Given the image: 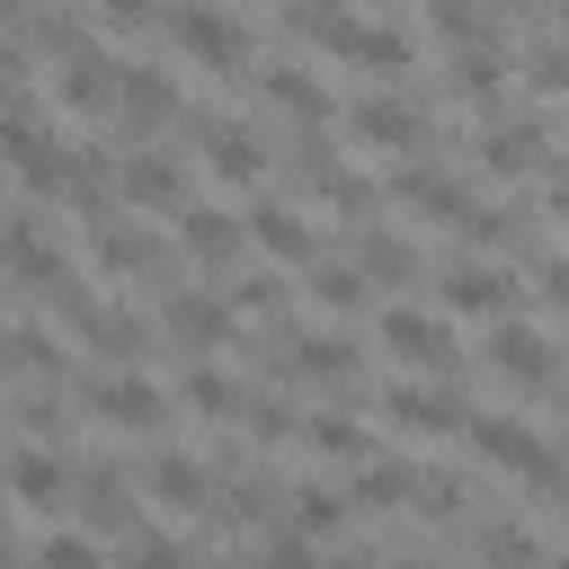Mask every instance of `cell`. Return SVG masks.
I'll return each instance as SVG.
<instances>
[{"label":"cell","instance_id":"cell-12","mask_svg":"<svg viewBox=\"0 0 569 569\" xmlns=\"http://www.w3.org/2000/svg\"><path fill=\"white\" fill-rule=\"evenodd\" d=\"M116 204H124V213H178V204H187V169H178L169 151H133V160L116 169Z\"/></svg>","mask_w":569,"mask_h":569},{"label":"cell","instance_id":"cell-1","mask_svg":"<svg viewBox=\"0 0 569 569\" xmlns=\"http://www.w3.org/2000/svg\"><path fill=\"white\" fill-rule=\"evenodd\" d=\"M160 36H169L196 71H249V18L222 9V0H169Z\"/></svg>","mask_w":569,"mask_h":569},{"label":"cell","instance_id":"cell-19","mask_svg":"<svg viewBox=\"0 0 569 569\" xmlns=\"http://www.w3.org/2000/svg\"><path fill=\"white\" fill-rule=\"evenodd\" d=\"M71 507H80L98 533H124V525H133V480L107 471V462H89V471H71Z\"/></svg>","mask_w":569,"mask_h":569},{"label":"cell","instance_id":"cell-4","mask_svg":"<svg viewBox=\"0 0 569 569\" xmlns=\"http://www.w3.org/2000/svg\"><path fill=\"white\" fill-rule=\"evenodd\" d=\"M160 329H169L187 356H213V347L240 338V311H231V293H213V284H169V293H160Z\"/></svg>","mask_w":569,"mask_h":569},{"label":"cell","instance_id":"cell-11","mask_svg":"<svg viewBox=\"0 0 569 569\" xmlns=\"http://www.w3.org/2000/svg\"><path fill=\"white\" fill-rule=\"evenodd\" d=\"M347 133H356L365 151H391V160H400V151H418V142H427V116H418L409 98L373 89V98H356V107H347Z\"/></svg>","mask_w":569,"mask_h":569},{"label":"cell","instance_id":"cell-13","mask_svg":"<svg viewBox=\"0 0 569 569\" xmlns=\"http://www.w3.org/2000/svg\"><path fill=\"white\" fill-rule=\"evenodd\" d=\"M53 98L80 107V116H107V107H116V62L89 53V44H62V53H53Z\"/></svg>","mask_w":569,"mask_h":569},{"label":"cell","instance_id":"cell-41","mask_svg":"<svg viewBox=\"0 0 569 569\" xmlns=\"http://www.w3.org/2000/svg\"><path fill=\"white\" fill-rule=\"evenodd\" d=\"M0 365H9V329H0Z\"/></svg>","mask_w":569,"mask_h":569},{"label":"cell","instance_id":"cell-14","mask_svg":"<svg viewBox=\"0 0 569 569\" xmlns=\"http://www.w3.org/2000/svg\"><path fill=\"white\" fill-rule=\"evenodd\" d=\"M0 480H9L18 507H71V462L44 453V445H18V453L0 462Z\"/></svg>","mask_w":569,"mask_h":569},{"label":"cell","instance_id":"cell-6","mask_svg":"<svg viewBox=\"0 0 569 569\" xmlns=\"http://www.w3.org/2000/svg\"><path fill=\"white\" fill-rule=\"evenodd\" d=\"M516 302H525V284H516L507 258H453L445 267V311L453 320H507Z\"/></svg>","mask_w":569,"mask_h":569},{"label":"cell","instance_id":"cell-27","mask_svg":"<svg viewBox=\"0 0 569 569\" xmlns=\"http://www.w3.org/2000/svg\"><path fill=\"white\" fill-rule=\"evenodd\" d=\"M356 267H365L373 284H409V276H418V249H409L400 231H382V222H365V231H356Z\"/></svg>","mask_w":569,"mask_h":569},{"label":"cell","instance_id":"cell-40","mask_svg":"<svg viewBox=\"0 0 569 569\" xmlns=\"http://www.w3.org/2000/svg\"><path fill=\"white\" fill-rule=\"evenodd\" d=\"M9 551H18V533H9V516H0V560H9Z\"/></svg>","mask_w":569,"mask_h":569},{"label":"cell","instance_id":"cell-30","mask_svg":"<svg viewBox=\"0 0 569 569\" xmlns=\"http://www.w3.org/2000/svg\"><path fill=\"white\" fill-rule=\"evenodd\" d=\"M311 293H320V311H365L373 302V276L347 258V267H311Z\"/></svg>","mask_w":569,"mask_h":569},{"label":"cell","instance_id":"cell-5","mask_svg":"<svg viewBox=\"0 0 569 569\" xmlns=\"http://www.w3.org/2000/svg\"><path fill=\"white\" fill-rule=\"evenodd\" d=\"M80 409H89L98 427H160V418H169V391H160V382H142V373L116 356L107 373H89V382H80Z\"/></svg>","mask_w":569,"mask_h":569},{"label":"cell","instance_id":"cell-8","mask_svg":"<svg viewBox=\"0 0 569 569\" xmlns=\"http://www.w3.org/2000/svg\"><path fill=\"white\" fill-rule=\"evenodd\" d=\"M551 356H560V347H551L525 311L489 320V373H498V382H516V391H551V373H560Z\"/></svg>","mask_w":569,"mask_h":569},{"label":"cell","instance_id":"cell-33","mask_svg":"<svg viewBox=\"0 0 569 569\" xmlns=\"http://www.w3.org/2000/svg\"><path fill=\"white\" fill-rule=\"evenodd\" d=\"M169 0H98V27H160Z\"/></svg>","mask_w":569,"mask_h":569},{"label":"cell","instance_id":"cell-17","mask_svg":"<svg viewBox=\"0 0 569 569\" xmlns=\"http://www.w3.org/2000/svg\"><path fill=\"white\" fill-rule=\"evenodd\" d=\"M169 222H178V249H187L196 267H231V258L249 249V222H231V213H204V204H178Z\"/></svg>","mask_w":569,"mask_h":569},{"label":"cell","instance_id":"cell-16","mask_svg":"<svg viewBox=\"0 0 569 569\" xmlns=\"http://www.w3.org/2000/svg\"><path fill=\"white\" fill-rule=\"evenodd\" d=\"M276 160H267V142L249 133V124H204V178H222V187H258Z\"/></svg>","mask_w":569,"mask_h":569},{"label":"cell","instance_id":"cell-18","mask_svg":"<svg viewBox=\"0 0 569 569\" xmlns=\"http://www.w3.org/2000/svg\"><path fill=\"white\" fill-rule=\"evenodd\" d=\"M249 249H267V258H284V267H311V258H320V231L302 222V204H258V213H249Z\"/></svg>","mask_w":569,"mask_h":569},{"label":"cell","instance_id":"cell-10","mask_svg":"<svg viewBox=\"0 0 569 569\" xmlns=\"http://www.w3.org/2000/svg\"><path fill=\"white\" fill-rule=\"evenodd\" d=\"M551 160V124L542 116H489L480 124V169L489 178H533Z\"/></svg>","mask_w":569,"mask_h":569},{"label":"cell","instance_id":"cell-20","mask_svg":"<svg viewBox=\"0 0 569 569\" xmlns=\"http://www.w3.org/2000/svg\"><path fill=\"white\" fill-rule=\"evenodd\" d=\"M0 276H18V284H62V249L18 213V222H0Z\"/></svg>","mask_w":569,"mask_h":569},{"label":"cell","instance_id":"cell-21","mask_svg":"<svg viewBox=\"0 0 569 569\" xmlns=\"http://www.w3.org/2000/svg\"><path fill=\"white\" fill-rule=\"evenodd\" d=\"M409 53H418V44H409L400 27H373V18H356V27L338 36V62H356V71H382V80H400V71H409Z\"/></svg>","mask_w":569,"mask_h":569},{"label":"cell","instance_id":"cell-3","mask_svg":"<svg viewBox=\"0 0 569 569\" xmlns=\"http://www.w3.org/2000/svg\"><path fill=\"white\" fill-rule=\"evenodd\" d=\"M462 436H471V453L489 462V471H516V480H533V489H551V471H560V445L542 436V427H525V418H462Z\"/></svg>","mask_w":569,"mask_h":569},{"label":"cell","instance_id":"cell-34","mask_svg":"<svg viewBox=\"0 0 569 569\" xmlns=\"http://www.w3.org/2000/svg\"><path fill=\"white\" fill-rule=\"evenodd\" d=\"M36 560H71V569H80V560H98V533H71V525H62V533L36 542Z\"/></svg>","mask_w":569,"mask_h":569},{"label":"cell","instance_id":"cell-22","mask_svg":"<svg viewBox=\"0 0 569 569\" xmlns=\"http://www.w3.org/2000/svg\"><path fill=\"white\" fill-rule=\"evenodd\" d=\"M356 365H365V356H356V338H347V329H311V338H302V356H293V373H302V382H320V391H356Z\"/></svg>","mask_w":569,"mask_h":569},{"label":"cell","instance_id":"cell-38","mask_svg":"<svg viewBox=\"0 0 569 569\" xmlns=\"http://www.w3.org/2000/svg\"><path fill=\"white\" fill-rule=\"evenodd\" d=\"M542 302H551V311H569V249H560V258H542Z\"/></svg>","mask_w":569,"mask_h":569},{"label":"cell","instance_id":"cell-26","mask_svg":"<svg viewBox=\"0 0 569 569\" xmlns=\"http://www.w3.org/2000/svg\"><path fill=\"white\" fill-rule=\"evenodd\" d=\"M267 107L293 116V124H329V116H338V98H329L311 71H267Z\"/></svg>","mask_w":569,"mask_h":569},{"label":"cell","instance_id":"cell-24","mask_svg":"<svg viewBox=\"0 0 569 569\" xmlns=\"http://www.w3.org/2000/svg\"><path fill=\"white\" fill-rule=\"evenodd\" d=\"M391 196H400L418 222H453V213L471 204V196H462V178H445V169H400V178H391Z\"/></svg>","mask_w":569,"mask_h":569},{"label":"cell","instance_id":"cell-35","mask_svg":"<svg viewBox=\"0 0 569 569\" xmlns=\"http://www.w3.org/2000/svg\"><path fill=\"white\" fill-rule=\"evenodd\" d=\"M542 204H551V222L569 231V160H560V151L542 160Z\"/></svg>","mask_w":569,"mask_h":569},{"label":"cell","instance_id":"cell-29","mask_svg":"<svg viewBox=\"0 0 569 569\" xmlns=\"http://www.w3.org/2000/svg\"><path fill=\"white\" fill-rule=\"evenodd\" d=\"M427 27L462 53V44H498V18L480 9V0H427Z\"/></svg>","mask_w":569,"mask_h":569},{"label":"cell","instance_id":"cell-36","mask_svg":"<svg viewBox=\"0 0 569 569\" xmlns=\"http://www.w3.org/2000/svg\"><path fill=\"white\" fill-rule=\"evenodd\" d=\"M480 551H489V560H525V551H533V533H525V525H489V533H480Z\"/></svg>","mask_w":569,"mask_h":569},{"label":"cell","instance_id":"cell-15","mask_svg":"<svg viewBox=\"0 0 569 569\" xmlns=\"http://www.w3.org/2000/svg\"><path fill=\"white\" fill-rule=\"evenodd\" d=\"M116 116H133L142 133L178 124V80L169 71H142V62H116Z\"/></svg>","mask_w":569,"mask_h":569},{"label":"cell","instance_id":"cell-37","mask_svg":"<svg viewBox=\"0 0 569 569\" xmlns=\"http://www.w3.org/2000/svg\"><path fill=\"white\" fill-rule=\"evenodd\" d=\"M27 98V44H0V107Z\"/></svg>","mask_w":569,"mask_h":569},{"label":"cell","instance_id":"cell-32","mask_svg":"<svg viewBox=\"0 0 569 569\" xmlns=\"http://www.w3.org/2000/svg\"><path fill=\"white\" fill-rule=\"evenodd\" d=\"M347 516H356V507H347V498H329V489H293V525H302V533H311V542H320V533H338V525H347Z\"/></svg>","mask_w":569,"mask_h":569},{"label":"cell","instance_id":"cell-2","mask_svg":"<svg viewBox=\"0 0 569 569\" xmlns=\"http://www.w3.org/2000/svg\"><path fill=\"white\" fill-rule=\"evenodd\" d=\"M373 338H382V356L400 365V373H453V311H418V302H391L382 320H373Z\"/></svg>","mask_w":569,"mask_h":569},{"label":"cell","instance_id":"cell-7","mask_svg":"<svg viewBox=\"0 0 569 569\" xmlns=\"http://www.w3.org/2000/svg\"><path fill=\"white\" fill-rule=\"evenodd\" d=\"M373 418L400 427V436H427V445H436V436L462 427V400L445 391V373H409V382H391V391L373 400Z\"/></svg>","mask_w":569,"mask_h":569},{"label":"cell","instance_id":"cell-25","mask_svg":"<svg viewBox=\"0 0 569 569\" xmlns=\"http://www.w3.org/2000/svg\"><path fill=\"white\" fill-rule=\"evenodd\" d=\"M507 44H462L453 53V98H471V107H498V89H507Z\"/></svg>","mask_w":569,"mask_h":569},{"label":"cell","instance_id":"cell-39","mask_svg":"<svg viewBox=\"0 0 569 569\" xmlns=\"http://www.w3.org/2000/svg\"><path fill=\"white\" fill-rule=\"evenodd\" d=\"M551 489H560V507H569V453H560V471H551Z\"/></svg>","mask_w":569,"mask_h":569},{"label":"cell","instance_id":"cell-28","mask_svg":"<svg viewBox=\"0 0 569 569\" xmlns=\"http://www.w3.org/2000/svg\"><path fill=\"white\" fill-rule=\"evenodd\" d=\"M302 445H311L320 462H365V453H373V436H365L347 409H320V418H302Z\"/></svg>","mask_w":569,"mask_h":569},{"label":"cell","instance_id":"cell-31","mask_svg":"<svg viewBox=\"0 0 569 569\" xmlns=\"http://www.w3.org/2000/svg\"><path fill=\"white\" fill-rule=\"evenodd\" d=\"M187 409H196V418H240V409H249V391H240L231 373L196 365V373H187Z\"/></svg>","mask_w":569,"mask_h":569},{"label":"cell","instance_id":"cell-23","mask_svg":"<svg viewBox=\"0 0 569 569\" xmlns=\"http://www.w3.org/2000/svg\"><path fill=\"white\" fill-rule=\"evenodd\" d=\"M409 489H418V471H409V462H382V453L347 462V507H365V516H382V507H409Z\"/></svg>","mask_w":569,"mask_h":569},{"label":"cell","instance_id":"cell-9","mask_svg":"<svg viewBox=\"0 0 569 569\" xmlns=\"http://www.w3.org/2000/svg\"><path fill=\"white\" fill-rule=\"evenodd\" d=\"M142 489H151L169 516H204V507L222 498L213 462H204V453H187V445H160V453H151V471H142Z\"/></svg>","mask_w":569,"mask_h":569}]
</instances>
